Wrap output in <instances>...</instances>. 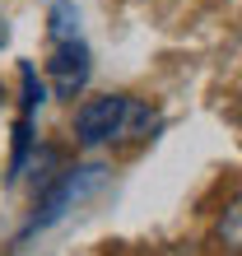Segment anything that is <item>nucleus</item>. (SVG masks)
<instances>
[{
	"mask_svg": "<svg viewBox=\"0 0 242 256\" xmlns=\"http://www.w3.org/2000/svg\"><path fill=\"white\" fill-rule=\"evenodd\" d=\"M135 122H144V108L126 94H108V98H88L74 112V140L80 144H112L121 135H130Z\"/></svg>",
	"mask_w": 242,
	"mask_h": 256,
	"instance_id": "1",
	"label": "nucleus"
},
{
	"mask_svg": "<svg viewBox=\"0 0 242 256\" xmlns=\"http://www.w3.org/2000/svg\"><path fill=\"white\" fill-rule=\"evenodd\" d=\"M94 56H88L84 47V38L80 42H66V47H56L52 52V61H47V74H52V88H56V98H74L80 88L88 84V66Z\"/></svg>",
	"mask_w": 242,
	"mask_h": 256,
	"instance_id": "2",
	"label": "nucleus"
},
{
	"mask_svg": "<svg viewBox=\"0 0 242 256\" xmlns=\"http://www.w3.org/2000/svg\"><path fill=\"white\" fill-rule=\"evenodd\" d=\"M98 172H102V168H74V172H66V177H60V182L47 191V200H42V214H33L28 233H33V228H47V224H56L74 200H80V186H84V182H94Z\"/></svg>",
	"mask_w": 242,
	"mask_h": 256,
	"instance_id": "3",
	"label": "nucleus"
},
{
	"mask_svg": "<svg viewBox=\"0 0 242 256\" xmlns=\"http://www.w3.org/2000/svg\"><path fill=\"white\" fill-rule=\"evenodd\" d=\"M214 233H219V247L228 252V256H242V191H238L233 200L219 210V224H214Z\"/></svg>",
	"mask_w": 242,
	"mask_h": 256,
	"instance_id": "4",
	"label": "nucleus"
},
{
	"mask_svg": "<svg viewBox=\"0 0 242 256\" xmlns=\"http://www.w3.org/2000/svg\"><path fill=\"white\" fill-rule=\"evenodd\" d=\"M47 19H52V42H56V47L80 42V10H74V0H56Z\"/></svg>",
	"mask_w": 242,
	"mask_h": 256,
	"instance_id": "5",
	"label": "nucleus"
},
{
	"mask_svg": "<svg viewBox=\"0 0 242 256\" xmlns=\"http://www.w3.org/2000/svg\"><path fill=\"white\" fill-rule=\"evenodd\" d=\"M10 38V24H5V10H0V42Z\"/></svg>",
	"mask_w": 242,
	"mask_h": 256,
	"instance_id": "6",
	"label": "nucleus"
}]
</instances>
